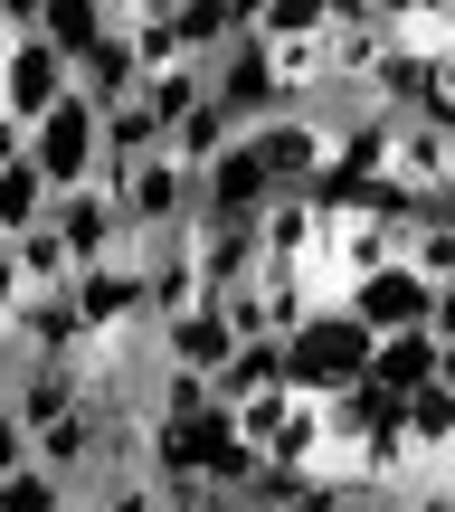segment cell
<instances>
[{"instance_id":"cell-29","label":"cell","mask_w":455,"mask_h":512,"mask_svg":"<svg viewBox=\"0 0 455 512\" xmlns=\"http://www.w3.org/2000/svg\"><path fill=\"white\" fill-rule=\"evenodd\" d=\"M228 408V427H237V446L247 456H266V437L285 427V408H294V389H256V399H219Z\"/></svg>"},{"instance_id":"cell-22","label":"cell","mask_w":455,"mask_h":512,"mask_svg":"<svg viewBox=\"0 0 455 512\" xmlns=\"http://www.w3.org/2000/svg\"><path fill=\"white\" fill-rule=\"evenodd\" d=\"M228 143H237V114L219 105V95H209V105H200V114H190V124H181V133H171V143H162V152H171V162H181V171H209V162H219V152H228Z\"/></svg>"},{"instance_id":"cell-16","label":"cell","mask_w":455,"mask_h":512,"mask_svg":"<svg viewBox=\"0 0 455 512\" xmlns=\"http://www.w3.org/2000/svg\"><path fill=\"white\" fill-rule=\"evenodd\" d=\"M266 275V247H256V219H200V294H237Z\"/></svg>"},{"instance_id":"cell-13","label":"cell","mask_w":455,"mask_h":512,"mask_svg":"<svg viewBox=\"0 0 455 512\" xmlns=\"http://www.w3.org/2000/svg\"><path fill=\"white\" fill-rule=\"evenodd\" d=\"M86 408V370L76 361H10V418L29 427H57V418H76Z\"/></svg>"},{"instance_id":"cell-36","label":"cell","mask_w":455,"mask_h":512,"mask_svg":"<svg viewBox=\"0 0 455 512\" xmlns=\"http://www.w3.org/2000/svg\"><path fill=\"white\" fill-rule=\"evenodd\" d=\"M437 95H455V38L437 48Z\"/></svg>"},{"instance_id":"cell-10","label":"cell","mask_w":455,"mask_h":512,"mask_svg":"<svg viewBox=\"0 0 455 512\" xmlns=\"http://www.w3.org/2000/svg\"><path fill=\"white\" fill-rule=\"evenodd\" d=\"M67 304H76V332H86V342L143 332V266H133V256H114V266L67 275Z\"/></svg>"},{"instance_id":"cell-23","label":"cell","mask_w":455,"mask_h":512,"mask_svg":"<svg viewBox=\"0 0 455 512\" xmlns=\"http://www.w3.org/2000/svg\"><path fill=\"white\" fill-rule=\"evenodd\" d=\"M209 389H219V399H256V389H294V380H285V342H237V351H228V370H219Z\"/></svg>"},{"instance_id":"cell-1","label":"cell","mask_w":455,"mask_h":512,"mask_svg":"<svg viewBox=\"0 0 455 512\" xmlns=\"http://www.w3.org/2000/svg\"><path fill=\"white\" fill-rule=\"evenodd\" d=\"M370 351H380V342H370L342 304H313L304 323L285 332V380L304 389V399H342L351 380H370Z\"/></svg>"},{"instance_id":"cell-30","label":"cell","mask_w":455,"mask_h":512,"mask_svg":"<svg viewBox=\"0 0 455 512\" xmlns=\"http://www.w3.org/2000/svg\"><path fill=\"white\" fill-rule=\"evenodd\" d=\"M10 256H19V275H29V294H67V275H76V266H67V247L48 238V219H38L29 238H10Z\"/></svg>"},{"instance_id":"cell-21","label":"cell","mask_w":455,"mask_h":512,"mask_svg":"<svg viewBox=\"0 0 455 512\" xmlns=\"http://www.w3.org/2000/svg\"><path fill=\"white\" fill-rule=\"evenodd\" d=\"M370 380L399 389V399H408V389H427V380H437V332H389V342L370 351Z\"/></svg>"},{"instance_id":"cell-12","label":"cell","mask_w":455,"mask_h":512,"mask_svg":"<svg viewBox=\"0 0 455 512\" xmlns=\"http://www.w3.org/2000/svg\"><path fill=\"white\" fill-rule=\"evenodd\" d=\"M446 171H455V143L427 124V114H399V124H389V162H380V181L408 190V200H437Z\"/></svg>"},{"instance_id":"cell-37","label":"cell","mask_w":455,"mask_h":512,"mask_svg":"<svg viewBox=\"0 0 455 512\" xmlns=\"http://www.w3.org/2000/svg\"><path fill=\"white\" fill-rule=\"evenodd\" d=\"M228 10H237V29L256 38V19H266V0H228Z\"/></svg>"},{"instance_id":"cell-28","label":"cell","mask_w":455,"mask_h":512,"mask_svg":"<svg viewBox=\"0 0 455 512\" xmlns=\"http://www.w3.org/2000/svg\"><path fill=\"white\" fill-rule=\"evenodd\" d=\"M323 29H332V0H266L256 48H294V38H323Z\"/></svg>"},{"instance_id":"cell-9","label":"cell","mask_w":455,"mask_h":512,"mask_svg":"<svg viewBox=\"0 0 455 512\" xmlns=\"http://www.w3.org/2000/svg\"><path fill=\"white\" fill-rule=\"evenodd\" d=\"M124 256L143 266V323H171V313H190V304H200V228L133 238Z\"/></svg>"},{"instance_id":"cell-31","label":"cell","mask_w":455,"mask_h":512,"mask_svg":"<svg viewBox=\"0 0 455 512\" xmlns=\"http://www.w3.org/2000/svg\"><path fill=\"white\" fill-rule=\"evenodd\" d=\"M133 57H143V76H162V67H181V29H171V10H143L133 19Z\"/></svg>"},{"instance_id":"cell-4","label":"cell","mask_w":455,"mask_h":512,"mask_svg":"<svg viewBox=\"0 0 455 512\" xmlns=\"http://www.w3.org/2000/svg\"><path fill=\"white\" fill-rule=\"evenodd\" d=\"M247 152H256V171H266V181H275V200H285V190H304V200H313V181H323V171H332V133L313 124L304 105L266 114V124L247 133Z\"/></svg>"},{"instance_id":"cell-6","label":"cell","mask_w":455,"mask_h":512,"mask_svg":"<svg viewBox=\"0 0 455 512\" xmlns=\"http://www.w3.org/2000/svg\"><path fill=\"white\" fill-rule=\"evenodd\" d=\"M48 238L67 247V266L86 275V266H114L133 238H124V209H114V190L105 181H86V190H57L48 200Z\"/></svg>"},{"instance_id":"cell-24","label":"cell","mask_w":455,"mask_h":512,"mask_svg":"<svg viewBox=\"0 0 455 512\" xmlns=\"http://www.w3.org/2000/svg\"><path fill=\"white\" fill-rule=\"evenodd\" d=\"M171 29H181V48L200 57V67H209V57H228L237 38H247V29H237V10H228V0H181V10H171Z\"/></svg>"},{"instance_id":"cell-40","label":"cell","mask_w":455,"mask_h":512,"mask_svg":"<svg viewBox=\"0 0 455 512\" xmlns=\"http://www.w3.org/2000/svg\"><path fill=\"white\" fill-rule=\"evenodd\" d=\"M143 10H181V0H143Z\"/></svg>"},{"instance_id":"cell-14","label":"cell","mask_w":455,"mask_h":512,"mask_svg":"<svg viewBox=\"0 0 455 512\" xmlns=\"http://www.w3.org/2000/svg\"><path fill=\"white\" fill-rule=\"evenodd\" d=\"M275 209V181L256 171V152H247V133L219 152V162L200 171V219H266Z\"/></svg>"},{"instance_id":"cell-7","label":"cell","mask_w":455,"mask_h":512,"mask_svg":"<svg viewBox=\"0 0 455 512\" xmlns=\"http://www.w3.org/2000/svg\"><path fill=\"white\" fill-rule=\"evenodd\" d=\"M67 95H76V67H67V57H57L38 29H19L10 48H0V105H10L19 133H29L48 105H67Z\"/></svg>"},{"instance_id":"cell-3","label":"cell","mask_w":455,"mask_h":512,"mask_svg":"<svg viewBox=\"0 0 455 512\" xmlns=\"http://www.w3.org/2000/svg\"><path fill=\"white\" fill-rule=\"evenodd\" d=\"M29 171L48 190H86V181H105V114L86 105V95H67V105H48L29 124Z\"/></svg>"},{"instance_id":"cell-20","label":"cell","mask_w":455,"mask_h":512,"mask_svg":"<svg viewBox=\"0 0 455 512\" xmlns=\"http://www.w3.org/2000/svg\"><path fill=\"white\" fill-rule=\"evenodd\" d=\"M399 427H408V446H418L427 465H446V446H455V389H446V380H427V389H408V408H399Z\"/></svg>"},{"instance_id":"cell-17","label":"cell","mask_w":455,"mask_h":512,"mask_svg":"<svg viewBox=\"0 0 455 512\" xmlns=\"http://www.w3.org/2000/svg\"><path fill=\"white\" fill-rule=\"evenodd\" d=\"M256 247H266V266H323V209L304 200V190H285V200L256 219Z\"/></svg>"},{"instance_id":"cell-8","label":"cell","mask_w":455,"mask_h":512,"mask_svg":"<svg viewBox=\"0 0 455 512\" xmlns=\"http://www.w3.org/2000/svg\"><path fill=\"white\" fill-rule=\"evenodd\" d=\"M228 351H237V323H228V304H219V294H200L190 313L152 323V361H162V370H190V380H219V370H228Z\"/></svg>"},{"instance_id":"cell-19","label":"cell","mask_w":455,"mask_h":512,"mask_svg":"<svg viewBox=\"0 0 455 512\" xmlns=\"http://www.w3.org/2000/svg\"><path fill=\"white\" fill-rule=\"evenodd\" d=\"M200 105H209V67H200V57H181V67L143 76V114L162 124V143H171V133H181V124H190Z\"/></svg>"},{"instance_id":"cell-41","label":"cell","mask_w":455,"mask_h":512,"mask_svg":"<svg viewBox=\"0 0 455 512\" xmlns=\"http://www.w3.org/2000/svg\"><path fill=\"white\" fill-rule=\"evenodd\" d=\"M0 114H10V105H0Z\"/></svg>"},{"instance_id":"cell-39","label":"cell","mask_w":455,"mask_h":512,"mask_svg":"<svg viewBox=\"0 0 455 512\" xmlns=\"http://www.w3.org/2000/svg\"><path fill=\"white\" fill-rule=\"evenodd\" d=\"M437 484H446V494H455V446H446V465H437Z\"/></svg>"},{"instance_id":"cell-26","label":"cell","mask_w":455,"mask_h":512,"mask_svg":"<svg viewBox=\"0 0 455 512\" xmlns=\"http://www.w3.org/2000/svg\"><path fill=\"white\" fill-rule=\"evenodd\" d=\"M399 256H408V266L427 275V285H455V219H446L437 200H427V219L408 228V247H399Z\"/></svg>"},{"instance_id":"cell-38","label":"cell","mask_w":455,"mask_h":512,"mask_svg":"<svg viewBox=\"0 0 455 512\" xmlns=\"http://www.w3.org/2000/svg\"><path fill=\"white\" fill-rule=\"evenodd\" d=\"M437 380H446V389H455V342H437Z\"/></svg>"},{"instance_id":"cell-33","label":"cell","mask_w":455,"mask_h":512,"mask_svg":"<svg viewBox=\"0 0 455 512\" xmlns=\"http://www.w3.org/2000/svg\"><path fill=\"white\" fill-rule=\"evenodd\" d=\"M427 332H437V342H455V285H437V304H427Z\"/></svg>"},{"instance_id":"cell-27","label":"cell","mask_w":455,"mask_h":512,"mask_svg":"<svg viewBox=\"0 0 455 512\" xmlns=\"http://www.w3.org/2000/svg\"><path fill=\"white\" fill-rule=\"evenodd\" d=\"M152 152H162V124L143 114V95H133V105H114V114H105V171L152 162Z\"/></svg>"},{"instance_id":"cell-11","label":"cell","mask_w":455,"mask_h":512,"mask_svg":"<svg viewBox=\"0 0 455 512\" xmlns=\"http://www.w3.org/2000/svg\"><path fill=\"white\" fill-rule=\"evenodd\" d=\"M209 95L237 114V133H256L266 114H285V86H275V57L256 38H237L228 57H209Z\"/></svg>"},{"instance_id":"cell-32","label":"cell","mask_w":455,"mask_h":512,"mask_svg":"<svg viewBox=\"0 0 455 512\" xmlns=\"http://www.w3.org/2000/svg\"><path fill=\"white\" fill-rule=\"evenodd\" d=\"M19 465H29V427H19V418H0V484H10Z\"/></svg>"},{"instance_id":"cell-35","label":"cell","mask_w":455,"mask_h":512,"mask_svg":"<svg viewBox=\"0 0 455 512\" xmlns=\"http://www.w3.org/2000/svg\"><path fill=\"white\" fill-rule=\"evenodd\" d=\"M0 29H10V38H19V29H38V0H0Z\"/></svg>"},{"instance_id":"cell-18","label":"cell","mask_w":455,"mask_h":512,"mask_svg":"<svg viewBox=\"0 0 455 512\" xmlns=\"http://www.w3.org/2000/svg\"><path fill=\"white\" fill-rule=\"evenodd\" d=\"M105 29H124V10H114V0H38V38H48L67 67H76Z\"/></svg>"},{"instance_id":"cell-2","label":"cell","mask_w":455,"mask_h":512,"mask_svg":"<svg viewBox=\"0 0 455 512\" xmlns=\"http://www.w3.org/2000/svg\"><path fill=\"white\" fill-rule=\"evenodd\" d=\"M105 190H114V209H124V238H171V228H200V171H181L171 152L105 171Z\"/></svg>"},{"instance_id":"cell-34","label":"cell","mask_w":455,"mask_h":512,"mask_svg":"<svg viewBox=\"0 0 455 512\" xmlns=\"http://www.w3.org/2000/svg\"><path fill=\"white\" fill-rule=\"evenodd\" d=\"M10 162H29V133H19L10 114H0V171H10Z\"/></svg>"},{"instance_id":"cell-25","label":"cell","mask_w":455,"mask_h":512,"mask_svg":"<svg viewBox=\"0 0 455 512\" xmlns=\"http://www.w3.org/2000/svg\"><path fill=\"white\" fill-rule=\"evenodd\" d=\"M48 200H57V190L38 181L29 162H10V171H0V238H29V228L48 219Z\"/></svg>"},{"instance_id":"cell-15","label":"cell","mask_w":455,"mask_h":512,"mask_svg":"<svg viewBox=\"0 0 455 512\" xmlns=\"http://www.w3.org/2000/svg\"><path fill=\"white\" fill-rule=\"evenodd\" d=\"M76 95H86L95 114H114V105H133L143 95V57H133V19L124 29H105L86 57H76Z\"/></svg>"},{"instance_id":"cell-5","label":"cell","mask_w":455,"mask_h":512,"mask_svg":"<svg viewBox=\"0 0 455 512\" xmlns=\"http://www.w3.org/2000/svg\"><path fill=\"white\" fill-rule=\"evenodd\" d=\"M427 304H437V285H427L418 266H380V275H351L342 285V313L370 332V342H389V332H427Z\"/></svg>"}]
</instances>
